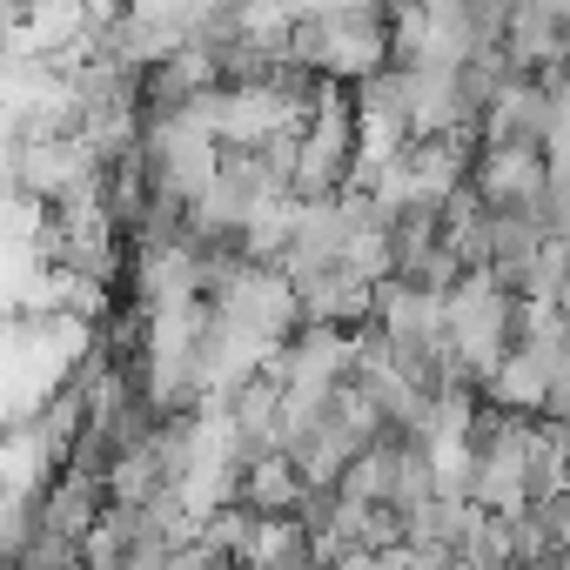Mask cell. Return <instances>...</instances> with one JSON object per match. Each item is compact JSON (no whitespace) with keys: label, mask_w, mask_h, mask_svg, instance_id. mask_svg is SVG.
<instances>
[{"label":"cell","mask_w":570,"mask_h":570,"mask_svg":"<svg viewBox=\"0 0 570 570\" xmlns=\"http://www.w3.org/2000/svg\"><path fill=\"white\" fill-rule=\"evenodd\" d=\"M228 503H242L255 523H289V517H303V503H309V483H303L296 456L262 450V456H248V463L228 476Z\"/></svg>","instance_id":"7a4b0ae2"},{"label":"cell","mask_w":570,"mask_h":570,"mask_svg":"<svg viewBox=\"0 0 570 570\" xmlns=\"http://www.w3.org/2000/svg\"><path fill=\"white\" fill-rule=\"evenodd\" d=\"M14 35H21V14H14V0H0V48H14Z\"/></svg>","instance_id":"277c9868"},{"label":"cell","mask_w":570,"mask_h":570,"mask_svg":"<svg viewBox=\"0 0 570 570\" xmlns=\"http://www.w3.org/2000/svg\"><path fill=\"white\" fill-rule=\"evenodd\" d=\"M503 570H563V550H537V557H517Z\"/></svg>","instance_id":"3957f363"},{"label":"cell","mask_w":570,"mask_h":570,"mask_svg":"<svg viewBox=\"0 0 570 570\" xmlns=\"http://www.w3.org/2000/svg\"><path fill=\"white\" fill-rule=\"evenodd\" d=\"M550 168H557V155H543V148L476 141V155H470L463 181H470V195H476L483 208H523V202L550 181Z\"/></svg>","instance_id":"6da1fadb"}]
</instances>
